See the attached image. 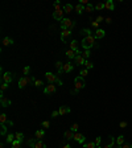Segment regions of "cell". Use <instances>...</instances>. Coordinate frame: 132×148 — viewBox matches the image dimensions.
Masks as SVG:
<instances>
[{"label": "cell", "instance_id": "cell-53", "mask_svg": "<svg viewBox=\"0 0 132 148\" xmlns=\"http://www.w3.org/2000/svg\"><path fill=\"white\" fill-rule=\"evenodd\" d=\"M104 20H106V23H107V24H110V23L112 21V20H111V17H106Z\"/></svg>", "mask_w": 132, "mask_h": 148}, {"label": "cell", "instance_id": "cell-23", "mask_svg": "<svg viewBox=\"0 0 132 148\" xmlns=\"http://www.w3.org/2000/svg\"><path fill=\"white\" fill-rule=\"evenodd\" d=\"M77 56H79V54H77V53H75L74 50H71V49L66 52V57H68V60H73V61H74V58H75Z\"/></svg>", "mask_w": 132, "mask_h": 148}, {"label": "cell", "instance_id": "cell-10", "mask_svg": "<svg viewBox=\"0 0 132 148\" xmlns=\"http://www.w3.org/2000/svg\"><path fill=\"white\" fill-rule=\"evenodd\" d=\"M53 19L58 20V21H62L65 17H63V8L62 9H58V11H54L53 12Z\"/></svg>", "mask_w": 132, "mask_h": 148}, {"label": "cell", "instance_id": "cell-42", "mask_svg": "<svg viewBox=\"0 0 132 148\" xmlns=\"http://www.w3.org/2000/svg\"><path fill=\"white\" fill-rule=\"evenodd\" d=\"M81 77L82 78H85V77H87V74H89V70H87V69H83V70H81Z\"/></svg>", "mask_w": 132, "mask_h": 148}, {"label": "cell", "instance_id": "cell-26", "mask_svg": "<svg viewBox=\"0 0 132 148\" xmlns=\"http://www.w3.org/2000/svg\"><path fill=\"white\" fill-rule=\"evenodd\" d=\"M73 9H74V5H71V4H65L63 5V12L65 13H71Z\"/></svg>", "mask_w": 132, "mask_h": 148}, {"label": "cell", "instance_id": "cell-47", "mask_svg": "<svg viewBox=\"0 0 132 148\" xmlns=\"http://www.w3.org/2000/svg\"><path fill=\"white\" fill-rule=\"evenodd\" d=\"M122 148H132V144H131V143H124V144L122 145Z\"/></svg>", "mask_w": 132, "mask_h": 148}, {"label": "cell", "instance_id": "cell-36", "mask_svg": "<svg viewBox=\"0 0 132 148\" xmlns=\"http://www.w3.org/2000/svg\"><path fill=\"white\" fill-rule=\"evenodd\" d=\"M85 66H86V69H87V70H90V69H93V68H94V63H93V62H90V61H86Z\"/></svg>", "mask_w": 132, "mask_h": 148}, {"label": "cell", "instance_id": "cell-22", "mask_svg": "<svg viewBox=\"0 0 132 148\" xmlns=\"http://www.w3.org/2000/svg\"><path fill=\"white\" fill-rule=\"evenodd\" d=\"M104 36H106V32H104L103 29H100V28H99V29H97V31H95V34H94V37H95V38H103Z\"/></svg>", "mask_w": 132, "mask_h": 148}, {"label": "cell", "instance_id": "cell-39", "mask_svg": "<svg viewBox=\"0 0 132 148\" xmlns=\"http://www.w3.org/2000/svg\"><path fill=\"white\" fill-rule=\"evenodd\" d=\"M29 73H31V68H29V66H25V68L23 69V74H24L25 77H28Z\"/></svg>", "mask_w": 132, "mask_h": 148}, {"label": "cell", "instance_id": "cell-29", "mask_svg": "<svg viewBox=\"0 0 132 148\" xmlns=\"http://www.w3.org/2000/svg\"><path fill=\"white\" fill-rule=\"evenodd\" d=\"M15 138H16V140H19L20 143L24 141V134H23V132H16V134H15Z\"/></svg>", "mask_w": 132, "mask_h": 148}, {"label": "cell", "instance_id": "cell-14", "mask_svg": "<svg viewBox=\"0 0 132 148\" xmlns=\"http://www.w3.org/2000/svg\"><path fill=\"white\" fill-rule=\"evenodd\" d=\"M58 113L62 116V115H66V114H70L71 110H70V107H68V106H61V107L58 109Z\"/></svg>", "mask_w": 132, "mask_h": 148}, {"label": "cell", "instance_id": "cell-27", "mask_svg": "<svg viewBox=\"0 0 132 148\" xmlns=\"http://www.w3.org/2000/svg\"><path fill=\"white\" fill-rule=\"evenodd\" d=\"M74 9H75V12H77L78 15H82V12L85 11V5H82V4H77V5L74 7Z\"/></svg>", "mask_w": 132, "mask_h": 148}, {"label": "cell", "instance_id": "cell-21", "mask_svg": "<svg viewBox=\"0 0 132 148\" xmlns=\"http://www.w3.org/2000/svg\"><path fill=\"white\" fill-rule=\"evenodd\" d=\"M56 68H57V73L58 74H63V62L57 61L56 62Z\"/></svg>", "mask_w": 132, "mask_h": 148}, {"label": "cell", "instance_id": "cell-34", "mask_svg": "<svg viewBox=\"0 0 132 148\" xmlns=\"http://www.w3.org/2000/svg\"><path fill=\"white\" fill-rule=\"evenodd\" d=\"M94 9H95V7H94L93 4H90V3L85 7V11H86V12H93Z\"/></svg>", "mask_w": 132, "mask_h": 148}, {"label": "cell", "instance_id": "cell-19", "mask_svg": "<svg viewBox=\"0 0 132 148\" xmlns=\"http://www.w3.org/2000/svg\"><path fill=\"white\" fill-rule=\"evenodd\" d=\"M44 136H45V130H37V131L34 132V138H36L37 140H41Z\"/></svg>", "mask_w": 132, "mask_h": 148}, {"label": "cell", "instance_id": "cell-55", "mask_svg": "<svg viewBox=\"0 0 132 148\" xmlns=\"http://www.w3.org/2000/svg\"><path fill=\"white\" fill-rule=\"evenodd\" d=\"M97 148H102V147H100V145H99V147H97Z\"/></svg>", "mask_w": 132, "mask_h": 148}, {"label": "cell", "instance_id": "cell-4", "mask_svg": "<svg viewBox=\"0 0 132 148\" xmlns=\"http://www.w3.org/2000/svg\"><path fill=\"white\" fill-rule=\"evenodd\" d=\"M74 27H75V23H74L73 20H70V19H63V20L61 21V29H62V31H65V29L71 31Z\"/></svg>", "mask_w": 132, "mask_h": 148}, {"label": "cell", "instance_id": "cell-40", "mask_svg": "<svg viewBox=\"0 0 132 148\" xmlns=\"http://www.w3.org/2000/svg\"><path fill=\"white\" fill-rule=\"evenodd\" d=\"M78 128H79V124H78V123H74V124L71 126V128H70V130H71L73 132H77V131H78Z\"/></svg>", "mask_w": 132, "mask_h": 148}, {"label": "cell", "instance_id": "cell-11", "mask_svg": "<svg viewBox=\"0 0 132 148\" xmlns=\"http://www.w3.org/2000/svg\"><path fill=\"white\" fill-rule=\"evenodd\" d=\"M70 34H71V31H69V29L61 31V40H62V42H66V40L69 38Z\"/></svg>", "mask_w": 132, "mask_h": 148}, {"label": "cell", "instance_id": "cell-51", "mask_svg": "<svg viewBox=\"0 0 132 148\" xmlns=\"http://www.w3.org/2000/svg\"><path fill=\"white\" fill-rule=\"evenodd\" d=\"M61 148H71V145H70V144H63V143H61Z\"/></svg>", "mask_w": 132, "mask_h": 148}, {"label": "cell", "instance_id": "cell-54", "mask_svg": "<svg viewBox=\"0 0 132 148\" xmlns=\"http://www.w3.org/2000/svg\"><path fill=\"white\" fill-rule=\"evenodd\" d=\"M114 148H122V145H118V144H116V145H115Z\"/></svg>", "mask_w": 132, "mask_h": 148}, {"label": "cell", "instance_id": "cell-43", "mask_svg": "<svg viewBox=\"0 0 132 148\" xmlns=\"http://www.w3.org/2000/svg\"><path fill=\"white\" fill-rule=\"evenodd\" d=\"M8 86H9L8 83H5V82H2V86H0V89H2V91H4V90H7V89H8Z\"/></svg>", "mask_w": 132, "mask_h": 148}, {"label": "cell", "instance_id": "cell-48", "mask_svg": "<svg viewBox=\"0 0 132 148\" xmlns=\"http://www.w3.org/2000/svg\"><path fill=\"white\" fill-rule=\"evenodd\" d=\"M103 20H104V19H103V16H98V17L95 19V21H97V23H98V24H99V23H102V21H103Z\"/></svg>", "mask_w": 132, "mask_h": 148}, {"label": "cell", "instance_id": "cell-16", "mask_svg": "<svg viewBox=\"0 0 132 148\" xmlns=\"http://www.w3.org/2000/svg\"><path fill=\"white\" fill-rule=\"evenodd\" d=\"M73 69H74V66L71 65L70 61L63 63V73H70V72H73Z\"/></svg>", "mask_w": 132, "mask_h": 148}, {"label": "cell", "instance_id": "cell-1", "mask_svg": "<svg viewBox=\"0 0 132 148\" xmlns=\"http://www.w3.org/2000/svg\"><path fill=\"white\" fill-rule=\"evenodd\" d=\"M95 37L94 36H87L85 38H82V48L86 50V49H90L94 44H95Z\"/></svg>", "mask_w": 132, "mask_h": 148}, {"label": "cell", "instance_id": "cell-28", "mask_svg": "<svg viewBox=\"0 0 132 148\" xmlns=\"http://www.w3.org/2000/svg\"><path fill=\"white\" fill-rule=\"evenodd\" d=\"M115 143H116V140H114L112 136H110V143H108L107 145H104L103 148H114V147H115Z\"/></svg>", "mask_w": 132, "mask_h": 148}, {"label": "cell", "instance_id": "cell-50", "mask_svg": "<svg viewBox=\"0 0 132 148\" xmlns=\"http://www.w3.org/2000/svg\"><path fill=\"white\" fill-rule=\"evenodd\" d=\"M58 115H59V113H58V110H57V111H53V113H52V118H57Z\"/></svg>", "mask_w": 132, "mask_h": 148}, {"label": "cell", "instance_id": "cell-17", "mask_svg": "<svg viewBox=\"0 0 132 148\" xmlns=\"http://www.w3.org/2000/svg\"><path fill=\"white\" fill-rule=\"evenodd\" d=\"M104 8H106V9H108V11H114L115 4H114L112 0H107V2L104 3Z\"/></svg>", "mask_w": 132, "mask_h": 148}, {"label": "cell", "instance_id": "cell-35", "mask_svg": "<svg viewBox=\"0 0 132 148\" xmlns=\"http://www.w3.org/2000/svg\"><path fill=\"white\" fill-rule=\"evenodd\" d=\"M83 145V148H97V145H95V143H85V144H82Z\"/></svg>", "mask_w": 132, "mask_h": 148}, {"label": "cell", "instance_id": "cell-33", "mask_svg": "<svg viewBox=\"0 0 132 148\" xmlns=\"http://www.w3.org/2000/svg\"><path fill=\"white\" fill-rule=\"evenodd\" d=\"M116 144H118V145H123V144H124V136H123V135H119V136L116 138Z\"/></svg>", "mask_w": 132, "mask_h": 148}, {"label": "cell", "instance_id": "cell-9", "mask_svg": "<svg viewBox=\"0 0 132 148\" xmlns=\"http://www.w3.org/2000/svg\"><path fill=\"white\" fill-rule=\"evenodd\" d=\"M70 49L74 50L77 54H82V50H81L79 46H78V41H77V40H73V41L70 42Z\"/></svg>", "mask_w": 132, "mask_h": 148}, {"label": "cell", "instance_id": "cell-13", "mask_svg": "<svg viewBox=\"0 0 132 148\" xmlns=\"http://www.w3.org/2000/svg\"><path fill=\"white\" fill-rule=\"evenodd\" d=\"M0 124H11V126H13V122H11L5 114H2L0 115Z\"/></svg>", "mask_w": 132, "mask_h": 148}, {"label": "cell", "instance_id": "cell-15", "mask_svg": "<svg viewBox=\"0 0 132 148\" xmlns=\"http://www.w3.org/2000/svg\"><path fill=\"white\" fill-rule=\"evenodd\" d=\"M85 136L82 135V134H79V132H75L74 134V140L77 141V143H79V144H85Z\"/></svg>", "mask_w": 132, "mask_h": 148}, {"label": "cell", "instance_id": "cell-52", "mask_svg": "<svg viewBox=\"0 0 132 148\" xmlns=\"http://www.w3.org/2000/svg\"><path fill=\"white\" fill-rule=\"evenodd\" d=\"M77 93H78V90H77V89H73V90H70V94H71V95H75Z\"/></svg>", "mask_w": 132, "mask_h": 148}, {"label": "cell", "instance_id": "cell-44", "mask_svg": "<svg viewBox=\"0 0 132 148\" xmlns=\"http://www.w3.org/2000/svg\"><path fill=\"white\" fill-rule=\"evenodd\" d=\"M42 85H44V82H42L41 79H37V81L34 82V86H36V87H41Z\"/></svg>", "mask_w": 132, "mask_h": 148}, {"label": "cell", "instance_id": "cell-37", "mask_svg": "<svg viewBox=\"0 0 132 148\" xmlns=\"http://www.w3.org/2000/svg\"><path fill=\"white\" fill-rule=\"evenodd\" d=\"M41 127H42L44 130H46V128H49V127H50V122H48V120H45V122H42Z\"/></svg>", "mask_w": 132, "mask_h": 148}, {"label": "cell", "instance_id": "cell-20", "mask_svg": "<svg viewBox=\"0 0 132 148\" xmlns=\"http://www.w3.org/2000/svg\"><path fill=\"white\" fill-rule=\"evenodd\" d=\"M11 99H8V98H0V104L3 106V107H8V106H11Z\"/></svg>", "mask_w": 132, "mask_h": 148}, {"label": "cell", "instance_id": "cell-6", "mask_svg": "<svg viewBox=\"0 0 132 148\" xmlns=\"http://www.w3.org/2000/svg\"><path fill=\"white\" fill-rule=\"evenodd\" d=\"M31 82H32L31 77H25V75H23L21 78H19V89H24L27 85H29Z\"/></svg>", "mask_w": 132, "mask_h": 148}, {"label": "cell", "instance_id": "cell-8", "mask_svg": "<svg viewBox=\"0 0 132 148\" xmlns=\"http://www.w3.org/2000/svg\"><path fill=\"white\" fill-rule=\"evenodd\" d=\"M57 91V86H56V83H49L45 86V89H44V93L45 94H54Z\"/></svg>", "mask_w": 132, "mask_h": 148}, {"label": "cell", "instance_id": "cell-18", "mask_svg": "<svg viewBox=\"0 0 132 148\" xmlns=\"http://www.w3.org/2000/svg\"><path fill=\"white\" fill-rule=\"evenodd\" d=\"M74 134H75V132H73L71 130H68V131H65L63 138H65L66 140H71V139H74Z\"/></svg>", "mask_w": 132, "mask_h": 148}, {"label": "cell", "instance_id": "cell-30", "mask_svg": "<svg viewBox=\"0 0 132 148\" xmlns=\"http://www.w3.org/2000/svg\"><path fill=\"white\" fill-rule=\"evenodd\" d=\"M15 139H16V138H15V135H13V134H8V135H7V138H5V141L12 144V143L15 141Z\"/></svg>", "mask_w": 132, "mask_h": 148}, {"label": "cell", "instance_id": "cell-49", "mask_svg": "<svg viewBox=\"0 0 132 148\" xmlns=\"http://www.w3.org/2000/svg\"><path fill=\"white\" fill-rule=\"evenodd\" d=\"M119 127H120V128H125V127H127V122H120Z\"/></svg>", "mask_w": 132, "mask_h": 148}, {"label": "cell", "instance_id": "cell-7", "mask_svg": "<svg viewBox=\"0 0 132 148\" xmlns=\"http://www.w3.org/2000/svg\"><path fill=\"white\" fill-rule=\"evenodd\" d=\"M16 75L13 74V73H11V72H7V73H3L2 74V82H5V83H11L12 81H13V78H15Z\"/></svg>", "mask_w": 132, "mask_h": 148}, {"label": "cell", "instance_id": "cell-5", "mask_svg": "<svg viewBox=\"0 0 132 148\" xmlns=\"http://www.w3.org/2000/svg\"><path fill=\"white\" fill-rule=\"evenodd\" d=\"M86 87V82H85V78H82L81 75H78L75 79H74V89H77L78 91L85 89Z\"/></svg>", "mask_w": 132, "mask_h": 148}, {"label": "cell", "instance_id": "cell-3", "mask_svg": "<svg viewBox=\"0 0 132 148\" xmlns=\"http://www.w3.org/2000/svg\"><path fill=\"white\" fill-rule=\"evenodd\" d=\"M27 144H28L29 147H32V148H46V144H45V143L41 141V140H37L36 138L27 140Z\"/></svg>", "mask_w": 132, "mask_h": 148}, {"label": "cell", "instance_id": "cell-25", "mask_svg": "<svg viewBox=\"0 0 132 148\" xmlns=\"http://www.w3.org/2000/svg\"><path fill=\"white\" fill-rule=\"evenodd\" d=\"M79 34L85 38V37H87V36H93V33H91V31L89 29V28H85V29H82L81 32H79Z\"/></svg>", "mask_w": 132, "mask_h": 148}, {"label": "cell", "instance_id": "cell-12", "mask_svg": "<svg viewBox=\"0 0 132 148\" xmlns=\"http://www.w3.org/2000/svg\"><path fill=\"white\" fill-rule=\"evenodd\" d=\"M86 61L87 60H85L81 54L79 56H77L75 58H74V63H75V65H78V66H82V65H85V63H86Z\"/></svg>", "mask_w": 132, "mask_h": 148}, {"label": "cell", "instance_id": "cell-31", "mask_svg": "<svg viewBox=\"0 0 132 148\" xmlns=\"http://www.w3.org/2000/svg\"><path fill=\"white\" fill-rule=\"evenodd\" d=\"M90 54H91L90 49H86V50H83V52H82V54H81V56H82V57H83L85 60H87V58L90 57Z\"/></svg>", "mask_w": 132, "mask_h": 148}, {"label": "cell", "instance_id": "cell-45", "mask_svg": "<svg viewBox=\"0 0 132 148\" xmlns=\"http://www.w3.org/2000/svg\"><path fill=\"white\" fill-rule=\"evenodd\" d=\"M94 143H95V145H97V147H99V145H100V143H102V138H100V136H98V138L95 139V141H94Z\"/></svg>", "mask_w": 132, "mask_h": 148}, {"label": "cell", "instance_id": "cell-24", "mask_svg": "<svg viewBox=\"0 0 132 148\" xmlns=\"http://www.w3.org/2000/svg\"><path fill=\"white\" fill-rule=\"evenodd\" d=\"M13 45V40L11 37H4L3 38V46H11Z\"/></svg>", "mask_w": 132, "mask_h": 148}, {"label": "cell", "instance_id": "cell-2", "mask_svg": "<svg viewBox=\"0 0 132 148\" xmlns=\"http://www.w3.org/2000/svg\"><path fill=\"white\" fill-rule=\"evenodd\" d=\"M45 78L48 79L49 83H57V85H59V86H62V81L58 78L57 74H53V73H50V72H46V73H45Z\"/></svg>", "mask_w": 132, "mask_h": 148}, {"label": "cell", "instance_id": "cell-46", "mask_svg": "<svg viewBox=\"0 0 132 148\" xmlns=\"http://www.w3.org/2000/svg\"><path fill=\"white\" fill-rule=\"evenodd\" d=\"M91 25H93V28H95V29H99L98 27H99V24L97 23V21H93V19H91Z\"/></svg>", "mask_w": 132, "mask_h": 148}, {"label": "cell", "instance_id": "cell-32", "mask_svg": "<svg viewBox=\"0 0 132 148\" xmlns=\"http://www.w3.org/2000/svg\"><path fill=\"white\" fill-rule=\"evenodd\" d=\"M0 127H2V128H0V135L2 136L7 135V126L5 124H0Z\"/></svg>", "mask_w": 132, "mask_h": 148}, {"label": "cell", "instance_id": "cell-38", "mask_svg": "<svg viewBox=\"0 0 132 148\" xmlns=\"http://www.w3.org/2000/svg\"><path fill=\"white\" fill-rule=\"evenodd\" d=\"M12 148H21V143H20L19 140L15 139V141L12 143Z\"/></svg>", "mask_w": 132, "mask_h": 148}, {"label": "cell", "instance_id": "cell-41", "mask_svg": "<svg viewBox=\"0 0 132 148\" xmlns=\"http://www.w3.org/2000/svg\"><path fill=\"white\" fill-rule=\"evenodd\" d=\"M103 8H104V3H98V4L95 5V9H97V11H102Z\"/></svg>", "mask_w": 132, "mask_h": 148}]
</instances>
